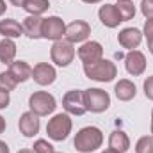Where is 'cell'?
Returning <instances> with one entry per match:
<instances>
[{
  "label": "cell",
  "mask_w": 153,
  "mask_h": 153,
  "mask_svg": "<svg viewBox=\"0 0 153 153\" xmlns=\"http://www.w3.org/2000/svg\"><path fill=\"white\" fill-rule=\"evenodd\" d=\"M71 128H73V121H71V117L70 114L66 112V114H55L50 121H48V125H46V134H48V137L52 139V141H57V143H61V141H66L68 139V135L71 134Z\"/></svg>",
  "instance_id": "cell-3"
},
{
  "label": "cell",
  "mask_w": 153,
  "mask_h": 153,
  "mask_svg": "<svg viewBox=\"0 0 153 153\" xmlns=\"http://www.w3.org/2000/svg\"><path fill=\"white\" fill-rule=\"evenodd\" d=\"M53 153H57V152H53Z\"/></svg>",
  "instance_id": "cell-41"
},
{
  "label": "cell",
  "mask_w": 153,
  "mask_h": 153,
  "mask_svg": "<svg viewBox=\"0 0 153 153\" xmlns=\"http://www.w3.org/2000/svg\"><path fill=\"white\" fill-rule=\"evenodd\" d=\"M84 73L87 78L96 82H112L117 76V66L112 61L100 59L93 64H84Z\"/></svg>",
  "instance_id": "cell-2"
},
{
  "label": "cell",
  "mask_w": 153,
  "mask_h": 153,
  "mask_svg": "<svg viewBox=\"0 0 153 153\" xmlns=\"http://www.w3.org/2000/svg\"><path fill=\"white\" fill-rule=\"evenodd\" d=\"M114 5L123 22H128L135 16V5L132 0H117V4H114Z\"/></svg>",
  "instance_id": "cell-23"
},
{
  "label": "cell",
  "mask_w": 153,
  "mask_h": 153,
  "mask_svg": "<svg viewBox=\"0 0 153 153\" xmlns=\"http://www.w3.org/2000/svg\"><path fill=\"white\" fill-rule=\"evenodd\" d=\"M5 11H7V4H5V0H0V16H4Z\"/></svg>",
  "instance_id": "cell-31"
},
{
  "label": "cell",
  "mask_w": 153,
  "mask_h": 153,
  "mask_svg": "<svg viewBox=\"0 0 153 153\" xmlns=\"http://www.w3.org/2000/svg\"><path fill=\"white\" fill-rule=\"evenodd\" d=\"M141 13L146 18H153V0H143L141 2Z\"/></svg>",
  "instance_id": "cell-27"
},
{
  "label": "cell",
  "mask_w": 153,
  "mask_h": 153,
  "mask_svg": "<svg viewBox=\"0 0 153 153\" xmlns=\"http://www.w3.org/2000/svg\"><path fill=\"white\" fill-rule=\"evenodd\" d=\"M98 18H100V22H102L105 27H109V29H116V27L123 22L114 4H105V5H102L100 11H98Z\"/></svg>",
  "instance_id": "cell-15"
},
{
  "label": "cell",
  "mask_w": 153,
  "mask_h": 153,
  "mask_svg": "<svg viewBox=\"0 0 153 153\" xmlns=\"http://www.w3.org/2000/svg\"><path fill=\"white\" fill-rule=\"evenodd\" d=\"M18 85V82H16V78L11 75L9 71H2L0 73V89H4V91H13L14 87Z\"/></svg>",
  "instance_id": "cell-25"
},
{
  "label": "cell",
  "mask_w": 153,
  "mask_h": 153,
  "mask_svg": "<svg viewBox=\"0 0 153 153\" xmlns=\"http://www.w3.org/2000/svg\"><path fill=\"white\" fill-rule=\"evenodd\" d=\"M9 73L20 84V82H27L29 78H32V68L25 61H13L9 64Z\"/></svg>",
  "instance_id": "cell-18"
},
{
  "label": "cell",
  "mask_w": 153,
  "mask_h": 153,
  "mask_svg": "<svg viewBox=\"0 0 153 153\" xmlns=\"http://www.w3.org/2000/svg\"><path fill=\"white\" fill-rule=\"evenodd\" d=\"M66 34V25L62 22V18L59 16H48L43 20V29H41V36L43 39H50V41H59L64 38Z\"/></svg>",
  "instance_id": "cell-7"
},
{
  "label": "cell",
  "mask_w": 153,
  "mask_h": 153,
  "mask_svg": "<svg viewBox=\"0 0 153 153\" xmlns=\"http://www.w3.org/2000/svg\"><path fill=\"white\" fill-rule=\"evenodd\" d=\"M48 7H50L48 0H27L25 5H23V9L32 16H41L43 13L48 11Z\"/></svg>",
  "instance_id": "cell-22"
},
{
  "label": "cell",
  "mask_w": 153,
  "mask_h": 153,
  "mask_svg": "<svg viewBox=\"0 0 153 153\" xmlns=\"http://www.w3.org/2000/svg\"><path fill=\"white\" fill-rule=\"evenodd\" d=\"M43 20H45V18H41V16H32V14H29V16L23 20V23H22L23 34L30 39H41L43 38V36H41Z\"/></svg>",
  "instance_id": "cell-16"
},
{
  "label": "cell",
  "mask_w": 153,
  "mask_h": 153,
  "mask_svg": "<svg viewBox=\"0 0 153 153\" xmlns=\"http://www.w3.org/2000/svg\"><path fill=\"white\" fill-rule=\"evenodd\" d=\"M50 59L52 62H55L57 66L61 68H66L73 62L75 59V48H73V43L66 41V39H59V41H53L52 48H50Z\"/></svg>",
  "instance_id": "cell-6"
},
{
  "label": "cell",
  "mask_w": 153,
  "mask_h": 153,
  "mask_svg": "<svg viewBox=\"0 0 153 153\" xmlns=\"http://www.w3.org/2000/svg\"><path fill=\"white\" fill-rule=\"evenodd\" d=\"M84 4H100V2H103V0H82Z\"/></svg>",
  "instance_id": "cell-36"
},
{
  "label": "cell",
  "mask_w": 153,
  "mask_h": 153,
  "mask_svg": "<svg viewBox=\"0 0 153 153\" xmlns=\"http://www.w3.org/2000/svg\"><path fill=\"white\" fill-rule=\"evenodd\" d=\"M0 34L9 39L20 38V36H23V27L13 18H5L0 22Z\"/></svg>",
  "instance_id": "cell-19"
},
{
  "label": "cell",
  "mask_w": 153,
  "mask_h": 153,
  "mask_svg": "<svg viewBox=\"0 0 153 153\" xmlns=\"http://www.w3.org/2000/svg\"><path fill=\"white\" fill-rule=\"evenodd\" d=\"M146 41H148V50H150V53L153 55V36L152 38H146Z\"/></svg>",
  "instance_id": "cell-35"
},
{
  "label": "cell",
  "mask_w": 153,
  "mask_h": 153,
  "mask_svg": "<svg viewBox=\"0 0 153 153\" xmlns=\"http://www.w3.org/2000/svg\"><path fill=\"white\" fill-rule=\"evenodd\" d=\"M143 36H146V38H152V36H153V18H148V20H146Z\"/></svg>",
  "instance_id": "cell-30"
},
{
  "label": "cell",
  "mask_w": 153,
  "mask_h": 153,
  "mask_svg": "<svg viewBox=\"0 0 153 153\" xmlns=\"http://www.w3.org/2000/svg\"><path fill=\"white\" fill-rule=\"evenodd\" d=\"M0 153H9V146L4 141H0Z\"/></svg>",
  "instance_id": "cell-33"
},
{
  "label": "cell",
  "mask_w": 153,
  "mask_h": 153,
  "mask_svg": "<svg viewBox=\"0 0 153 153\" xmlns=\"http://www.w3.org/2000/svg\"><path fill=\"white\" fill-rule=\"evenodd\" d=\"M9 102H11L9 93H7V91H4V89H0V109L9 107Z\"/></svg>",
  "instance_id": "cell-29"
},
{
  "label": "cell",
  "mask_w": 153,
  "mask_h": 153,
  "mask_svg": "<svg viewBox=\"0 0 153 153\" xmlns=\"http://www.w3.org/2000/svg\"><path fill=\"white\" fill-rule=\"evenodd\" d=\"M109 146L119 153H125L130 150V139L123 130H114L109 137Z\"/></svg>",
  "instance_id": "cell-20"
},
{
  "label": "cell",
  "mask_w": 153,
  "mask_h": 153,
  "mask_svg": "<svg viewBox=\"0 0 153 153\" xmlns=\"http://www.w3.org/2000/svg\"><path fill=\"white\" fill-rule=\"evenodd\" d=\"M32 78H34V82L39 84V85H50V84L55 82L57 71H55V68H53L52 64H48V62H39V64H36V66L32 68Z\"/></svg>",
  "instance_id": "cell-12"
},
{
  "label": "cell",
  "mask_w": 153,
  "mask_h": 153,
  "mask_svg": "<svg viewBox=\"0 0 153 153\" xmlns=\"http://www.w3.org/2000/svg\"><path fill=\"white\" fill-rule=\"evenodd\" d=\"M29 107L36 116H48L57 109V102L53 94L46 91H36L29 96Z\"/></svg>",
  "instance_id": "cell-5"
},
{
  "label": "cell",
  "mask_w": 153,
  "mask_h": 153,
  "mask_svg": "<svg viewBox=\"0 0 153 153\" xmlns=\"http://www.w3.org/2000/svg\"><path fill=\"white\" fill-rule=\"evenodd\" d=\"M16 57V43L9 38H4L0 41V62L11 64Z\"/></svg>",
  "instance_id": "cell-21"
},
{
  "label": "cell",
  "mask_w": 153,
  "mask_h": 153,
  "mask_svg": "<svg viewBox=\"0 0 153 153\" xmlns=\"http://www.w3.org/2000/svg\"><path fill=\"white\" fill-rule=\"evenodd\" d=\"M32 150L36 153H53V146L46 141V139H38L36 143H34V146H32Z\"/></svg>",
  "instance_id": "cell-26"
},
{
  "label": "cell",
  "mask_w": 153,
  "mask_h": 153,
  "mask_svg": "<svg viewBox=\"0 0 153 153\" xmlns=\"http://www.w3.org/2000/svg\"><path fill=\"white\" fill-rule=\"evenodd\" d=\"M143 41V32L135 27H126L117 34V43L126 50H135Z\"/></svg>",
  "instance_id": "cell-14"
},
{
  "label": "cell",
  "mask_w": 153,
  "mask_h": 153,
  "mask_svg": "<svg viewBox=\"0 0 153 153\" xmlns=\"http://www.w3.org/2000/svg\"><path fill=\"white\" fill-rule=\"evenodd\" d=\"M84 102H85V109L94 112V114H100V112H105L109 107H111V96L107 91L100 89V87H91V89H85L84 91Z\"/></svg>",
  "instance_id": "cell-4"
},
{
  "label": "cell",
  "mask_w": 153,
  "mask_h": 153,
  "mask_svg": "<svg viewBox=\"0 0 153 153\" xmlns=\"http://www.w3.org/2000/svg\"><path fill=\"white\" fill-rule=\"evenodd\" d=\"M18 153H36L34 150H30V148H23V150H20Z\"/></svg>",
  "instance_id": "cell-37"
},
{
  "label": "cell",
  "mask_w": 153,
  "mask_h": 153,
  "mask_svg": "<svg viewBox=\"0 0 153 153\" xmlns=\"http://www.w3.org/2000/svg\"><path fill=\"white\" fill-rule=\"evenodd\" d=\"M102 153H119V152H116V150H112V148H107V150H103Z\"/></svg>",
  "instance_id": "cell-38"
},
{
  "label": "cell",
  "mask_w": 153,
  "mask_h": 153,
  "mask_svg": "<svg viewBox=\"0 0 153 153\" xmlns=\"http://www.w3.org/2000/svg\"><path fill=\"white\" fill-rule=\"evenodd\" d=\"M39 116H36L32 111L29 112H23L18 119V128H20V134L23 137H34L39 132Z\"/></svg>",
  "instance_id": "cell-13"
},
{
  "label": "cell",
  "mask_w": 153,
  "mask_h": 153,
  "mask_svg": "<svg viewBox=\"0 0 153 153\" xmlns=\"http://www.w3.org/2000/svg\"><path fill=\"white\" fill-rule=\"evenodd\" d=\"M150 132H152V135H153V125H152V126H150Z\"/></svg>",
  "instance_id": "cell-39"
},
{
  "label": "cell",
  "mask_w": 153,
  "mask_h": 153,
  "mask_svg": "<svg viewBox=\"0 0 153 153\" xmlns=\"http://www.w3.org/2000/svg\"><path fill=\"white\" fill-rule=\"evenodd\" d=\"M103 144V134L98 126H85L76 132L73 146L80 153H93Z\"/></svg>",
  "instance_id": "cell-1"
},
{
  "label": "cell",
  "mask_w": 153,
  "mask_h": 153,
  "mask_svg": "<svg viewBox=\"0 0 153 153\" xmlns=\"http://www.w3.org/2000/svg\"><path fill=\"white\" fill-rule=\"evenodd\" d=\"M89 36H91V25L84 20H75L70 25H66L64 38H66V41H70L73 45L75 43H84Z\"/></svg>",
  "instance_id": "cell-9"
},
{
  "label": "cell",
  "mask_w": 153,
  "mask_h": 153,
  "mask_svg": "<svg viewBox=\"0 0 153 153\" xmlns=\"http://www.w3.org/2000/svg\"><path fill=\"white\" fill-rule=\"evenodd\" d=\"M62 107L71 116H84L87 112L85 102H84V91H78V89L68 91L62 98Z\"/></svg>",
  "instance_id": "cell-8"
},
{
  "label": "cell",
  "mask_w": 153,
  "mask_h": 153,
  "mask_svg": "<svg viewBox=\"0 0 153 153\" xmlns=\"http://www.w3.org/2000/svg\"><path fill=\"white\" fill-rule=\"evenodd\" d=\"M78 59L84 64H93V62L103 59V46L98 41H85L78 48Z\"/></svg>",
  "instance_id": "cell-10"
},
{
  "label": "cell",
  "mask_w": 153,
  "mask_h": 153,
  "mask_svg": "<svg viewBox=\"0 0 153 153\" xmlns=\"http://www.w3.org/2000/svg\"><path fill=\"white\" fill-rule=\"evenodd\" d=\"M5 126H7V123H5V119L0 116V134H4V132H5Z\"/></svg>",
  "instance_id": "cell-34"
},
{
  "label": "cell",
  "mask_w": 153,
  "mask_h": 153,
  "mask_svg": "<svg viewBox=\"0 0 153 153\" xmlns=\"http://www.w3.org/2000/svg\"><path fill=\"white\" fill-rule=\"evenodd\" d=\"M135 153H153V135H143L135 143Z\"/></svg>",
  "instance_id": "cell-24"
},
{
  "label": "cell",
  "mask_w": 153,
  "mask_h": 153,
  "mask_svg": "<svg viewBox=\"0 0 153 153\" xmlns=\"http://www.w3.org/2000/svg\"><path fill=\"white\" fill-rule=\"evenodd\" d=\"M143 87H144V94H146V98L153 102V75H152V76H148V78L144 80Z\"/></svg>",
  "instance_id": "cell-28"
},
{
  "label": "cell",
  "mask_w": 153,
  "mask_h": 153,
  "mask_svg": "<svg viewBox=\"0 0 153 153\" xmlns=\"http://www.w3.org/2000/svg\"><path fill=\"white\" fill-rule=\"evenodd\" d=\"M114 93H116V96H117L119 102H130V100L135 98V94H137V87H135V84H134L132 80H128V78H121V80L116 84Z\"/></svg>",
  "instance_id": "cell-17"
},
{
  "label": "cell",
  "mask_w": 153,
  "mask_h": 153,
  "mask_svg": "<svg viewBox=\"0 0 153 153\" xmlns=\"http://www.w3.org/2000/svg\"><path fill=\"white\" fill-rule=\"evenodd\" d=\"M125 68L130 75L141 76L146 70V57L143 52L139 50H128V53L125 55Z\"/></svg>",
  "instance_id": "cell-11"
},
{
  "label": "cell",
  "mask_w": 153,
  "mask_h": 153,
  "mask_svg": "<svg viewBox=\"0 0 153 153\" xmlns=\"http://www.w3.org/2000/svg\"><path fill=\"white\" fill-rule=\"evenodd\" d=\"M9 2H11V5H16V7H23L27 0H9Z\"/></svg>",
  "instance_id": "cell-32"
},
{
  "label": "cell",
  "mask_w": 153,
  "mask_h": 153,
  "mask_svg": "<svg viewBox=\"0 0 153 153\" xmlns=\"http://www.w3.org/2000/svg\"><path fill=\"white\" fill-rule=\"evenodd\" d=\"M152 125H153V111H152Z\"/></svg>",
  "instance_id": "cell-40"
}]
</instances>
